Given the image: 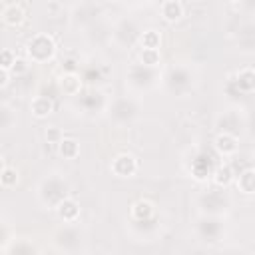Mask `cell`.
<instances>
[{
  "instance_id": "2e32d148",
  "label": "cell",
  "mask_w": 255,
  "mask_h": 255,
  "mask_svg": "<svg viewBox=\"0 0 255 255\" xmlns=\"http://www.w3.org/2000/svg\"><path fill=\"white\" fill-rule=\"evenodd\" d=\"M139 62L143 66H147V68H153V66H157L161 62V54H159V50H153V48H141Z\"/></svg>"
},
{
  "instance_id": "7c38bea8",
  "label": "cell",
  "mask_w": 255,
  "mask_h": 255,
  "mask_svg": "<svg viewBox=\"0 0 255 255\" xmlns=\"http://www.w3.org/2000/svg\"><path fill=\"white\" fill-rule=\"evenodd\" d=\"M235 181V171L229 163H221L217 165V169L213 171V183L217 187H229Z\"/></svg>"
},
{
  "instance_id": "5b68a950",
  "label": "cell",
  "mask_w": 255,
  "mask_h": 255,
  "mask_svg": "<svg viewBox=\"0 0 255 255\" xmlns=\"http://www.w3.org/2000/svg\"><path fill=\"white\" fill-rule=\"evenodd\" d=\"M58 88L66 96H76L82 90V80H80V76L76 72H64L58 78Z\"/></svg>"
},
{
  "instance_id": "44dd1931",
  "label": "cell",
  "mask_w": 255,
  "mask_h": 255,
  "mask_svg": "<svg viewBox=\"0 0 255 255\" xmlns=\"http://www.w3.org/2000/svg\"><path fill=\"white\" fill-rule=\"evenodd\" d=\"M227 2H239V0H227Z\"/></svg>"
},
{
  "instance_id": "4fadbf2b",
  "label": "cell",
  "mask_w": 255,
  "mask_h": 255,
  "mask_svg": "<svg viewBox=\"0 0 255 255\" xmlns=\"http://www.w3.org/2000/svg\"><path fill=\"white\" fill-rule=\"evenodd\" d=\"M58 153L64 157V159H76L80 155V143L78 139L74 137H64L60 143H58Z\"/></svg>"
},
{
  "instance_id": "277c9868",
  "label": "cell",
  "mask_w": 255,
  "mask_h": 255,
  "mask_svg": "<svg viewBox=\"0 0 255 255\" xmlns=\"http://www.w3.org/2000/svg\"><path fill=\"white\" fill-rule=\"evenodd\" d=\"M26 20V10L20 6V4H6L4 10H2V22L10 28H18L20 24H24Z\"/></svg>"
},
{
  "instance_id": "9a60e30c",
  "label": "cell",
  "mask_w": 255,
  "mask_h": 255,
  "mask_svg": "<svg viewBox=\"0 0 255 255\" xmlns=\"http://www.w3.org/2000/svg\"><path fill=\"white\" fill-rule=\"evenodd\" d=\"M139 46H141V48L159 50V46H161V34H159L157 30H145V32L139 36Z\"/></svg>"
},
{
  "instance_id": "ffe728a7",
  "label": "cell",
  "mask_w": 255,
  "mask_h": 255,
  "mask_svg": "<svg viewBox=\"0 0 255 255\" xmlns=\"http://www.w3.org/2000/svg\"><path fill=\"white\" fill-rule=\"evenodd\" d=\"M8 74H10V70H2L0 68V88L8 86Z\"/></svg>"
},
{
  "instance_id": "3957f363",
  "label": "cell",
  "mask_w": 255,
  "mask_h": 255,
  "mask_svg": "<svg viewBox=\"0 0 255 255\" xmlns=\"http://www.w3.org/2000/svg\"><path fill=\"white\" fill-rule=\"evenodd\" d=\"M56 213L62 221L66 223H74L80 217V203L74 197H64L62 201H58L56 205Z\"/></svg>"
},
{
  "instance_id": "ba28073f",
  "label": "cell",
  "mask_w": 255,
  "mask_h": 255,
  "mask_svg": "<svg viewBox=\"0 0 255 255\" xmlns=\"http://www.w3.org/2000/svg\"><path fill=\"white\" fill-rule=\"evenodd\" d=\"M153 213H155V205L149 199H143V197L135 199L129 207V215L135 221H147L149 217H153Z\"/></svg>"
},
{
  "instance_id": "5bb4252c",
  "label": "cell",
  "mask_w": 255,
  "mask_h": 255,
  "mask_svg": "<svg viewBox=\"0 0 255 255\" xmlns=\"http://www.w3.org/2000/svg\"><path fill=\"white\" fill-rule=\"evenodd\" d=\"M18 181H20L18 169L12 167V165H8V163H4V165H2V171H0V185H2L4 189H10V187H14Z\"/></svg>"
},
{
  "instance_id": "7a4b0ae2",
  "label": "cell",
  "mask_w": 255,
  "mask_h": 255,
  "mask_svg": "<svg viewBox=\"0 0 255 255\" xmlns=\"http://www.w3.org/2000/svg\"><path fill=\"white\" fill-rule=\"evenodd\" d=\"M110 171L116 177H131V175H135V171H137V159H135V155H131L128 151L118 153L112 159V163H110Z\"/></svg>"
},
{
  "instance_id": "6da1fadb",
  "label": "cell",
  "mask_w": 255,
  "mask_h": 255,
  "mask_svg": "<svg viewBox=\"0 0 255 255\" xmlns=\"http://www.w3.org/2000/svg\"><path fill=\"white\" fill-rule=\"evenodd\" d=\"M56 40L46 34V32H40V34H34L28 42H26V58L34 64H44V62H50L54 56H56Z\"/></svg>"
},
{
  "instance_id": "30bf717a",
  "label": "cell",
  "mask_w": 255,
  "mask_h": 255,
  "mask_svg": "<svg viewBox=\"0 0 255 255\" xmlns=\"http://www.w3.org/2000/svg\"><path fill=\"white\" fill-rule=\"evenodd\" d=\"M235 185L245 195H255V167H247L235 177Z\"/></svg>"
},
{
  "instance_id": "ac0fdd59",
  "label": "cell",
  "mask_w": 255,
  "mask_h": 255,
  "mask_svg": "<svg viewBox=\"0 0 255 255\" xmlns=\"http://www.w3.org/2000/svg\"><path fill=\"white\" fill-rule=\"evenodd\" d=\"M16 58H18V56H16L10 48H4L2 54H0V68H2V70H12Z\"/></svg>"
},
{
  "instance_id": "d6986e66",
  "label": "cell",
  "mask_w": 255,
  "mask_h": 255,
  "mask_svg": "<svg viewBox=\"0 0 255 255\" xmlns=\"http://www.w3.org/2000/svg\"><path fill=\"white\" fill-rule=\"evenodd\" d=\"M28 62H30V60H24V58H16V62H14V66H12V70H10V72H14L16 76H20V74L28 72Z\"/></svg>"
},
{
  "instance_id": "9c48e42d",
  "label": "cell",
  "mask_w": 255,
  "mask_h": 255,
  "mask_svg": "<svg viewBox=\"0 0 255 255\" xmlns=\"http://www.w3.org/2000/svg\"><path fill=\"white\" fill-rule=\"evenodd\" d=\"M183 12L185 10H183L181 0H163V4H161V18L165 22H169V24L181 20L183 18Z\"/></svg>"
},
{
  "instance_id": "8fae6325",
  "label": "cell",
  "mask_w": 255,
  "mask_h": 255,
  "mask_svg": "<svg viewBox=\"0 0 255 255\" xmlns=\"http://www.w3.org/2000/svg\"><path fill=\"white\" fill-rule=\"evenodd\" d=\"M235 84L239 92L243 94H253L255 92V70L253 68H243L235 76Z\"/></svg>"
},
{
  "instance_id": "52a82bcc",
  "label": "cell",
  "mask_w": 255,
  "mask_h": 255,
  "mask_svg": "<svg viewBox=\"0 0 255 255\" xmlns=\"http://www.w3.org/2000/svg\"><path fill=\"white\" fill-rule=\"evenodd\" d=\"M30 112H32L34 118L46 120V118L52 116V112H54V102H52V98H48V96H36V98H32V102H30Z\"/></svg>"
},
{
  "instance_id": "e0dca14e",
  "label": "cell",
  "mask_w": 255,
  "mask_h": 255,
  "mask_svg": "<svg viewBox=\"0 0 255 255\" xmlns=\"http://www.w3.org/2000/svg\"><path fill=\"white\" fill-rule=\"evenodd\" d=\"M44 137H46V141H48V143L58 145L66 135H64V131H62L58 126H48V128L44 129Z\"/></svg>"
},
{
  "instance_id": "8992f818",
  "label": "cell",
  "mask_w": 255,
  "mask_h": 255,
  "mask_svg": "<svg viewBox=\"0 0 255 255\" xmlns=\"http://www.w3.org/2000/svg\"><path fill=\"white\" fill-rule=\"evenodd\" d=\"M215 149L221 153V155H233L237 149H239V139L229 133V131H221L215 135Z\"/></svg>"
}]
</instances>
